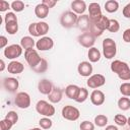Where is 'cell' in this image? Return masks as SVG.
Wrapping results in <instances>:
<instances>
[{"mask_svg":"<svg viewBox=\"0 0 130 130\" xmlns=\"http://www.w3.org/2000/svg\"><path fill=\"white\" fill-rule=\"evenodd\" d=\"M111 70L118 75L121 80H130V67L129 65L121 60H115L111 63Z\"/></svg>","mask_w":130,"mask_h":130,"instance_id":"6da1fadb","label":"cell"},{"mask_svg":"<svg viewBox=\"0 0 130 130\" xmlns=\"http://www.w3.org/2000/svg\"><path fill=\"white\" fill-rule=\"evenodd\" d=\"M109 25V18L105 15H103L100 19L95 21H90V26H89V32L93 37H100L103 35V32L108 29Z\"/></svg>","mask_w":130,"mask_h":130,"instance_id":"7a4b0ae2","label":"cell"},{"mask_svg":"<svg viewBox=\"0 0 130 130\" xmlns=\"http://www.w3.org/2000/svg\"><path fill=\"white\" fill-rule=\"evenodd\" d=\"M50 27L49 24L45 21H40V22H32L28 26V32L32 37H41L45 36L49 31Z\"/></svg>","mask_w":130,"mask_h":130,"instance_id":"3957f363","label":"cell"},{"mask_svg":"<svg viewBox=\"0 0 130 130\" xmlns=\"http://www.w3.org/2000/svg\"><path fill=\"white\" fill-rule=\"evenodd\" d=\"M102 46H103V54L107 59H112L115 57L117 53V46L113 39L106 38L103 41Z\"/></svg>","mask_w":130,"mask_h":130,"instance_id":"277c9868","label":"cell"},{"mask_svg":"<svg viewBox=\"0 0 130 130\" xmlns=\"http://www.w3.org/2000/svg\"><path fill=\"white\" fill-rule=\"evenodd\" d=\"M36 111L45 117H52L55 114V108L52 104L48 103L47 101L41 100L36 105Z\"/></svg>","mask_w":130,"mask_h":130,"instance_id":"5b68a950","label":"cell"},{"mask_svg":"<svg viewBox=\"0 0 130 130\" xmlns=\"http://www.w3.org/2000/svg\"><path fill=\"white\" fill-rule=\"evenodd\" d=\"M77 18H78L77 14L74 13L73 11H65L64 13H62V15L60 17V23L63 27L70 28V27L76 25Z\"/></svg>","mask_w":130,"mask_h":130,"instance_id":"8992f818","label":"cell"},{"mask_svg":"<svg viewBox=\"0 0 130 130\" xmlns=\"http://www.w3.org/2000/svg\"><path fill=\"white\" fill-rule=\"evenodd\" d=\"M24 58H25V61L27 62V64L30 66V68H35L41 61L43 58L40 57L39 53L37 52V50L35 49H28V50H25L24 51Z\"/></svg>","mask_w":130,"mask_h":130,"instance_id":"52a82bcc","label":"cell"},{"mask_svg":"<svg viewBox=\"0 0 130 130\" xmlns=\"http://www.w3.org/2000/svg\"><path fill=\"white\" fill-rule=\"evenodd\" d=\"M3 54H4V56H5L7 59L13 60V59L18 58V57L22 54V48H21L20 45L13 44V45L7 46V47L4 49Z\"/></svg>","mask_w":130,"mask_h":130,"instance_id":"ba28073f","label":"cell"},{"mask_svg":"<svg viewBox=\"0 0 130 130\" xmlns=\"http://www.w3.org/2000/svg\"><path fill=\"white\" fill-rule=\"evenodd\" d=\"M80 116V112L73 106H65L62 109V117L69 121H76Z\"/></svg>","mask_w":130,"mask_h":130,"instance_id":"9c48e42d","label":"cell"},{"mask_svg":"<svg viewBox=\"0 0 130 130\" xmlns=\"http://www.w3.org/2000/svg\"><path fill=\"white\" fill-rule=\"evenodd\" d=\"M14 103L19 109H27L30 106V96L27 92H18L15 96Z\"/></svg>","mask_w":130,"mask_h":130,"instance_id":"30bf717a","label":"cell"},{"mask_svg":"<svg viewBox=\"0 0 130 130\" xmlns=\"http://www.w3.org/2000/svg\"><path fill=\"white\" fill-rule=\"evenodd\" d=\"M77 41L82 47L90 49L93 47V45L95 43V37H93L90 32H83L82 35H80L77 38Z\"/></svg>","mask_w":130,"mask_h":130,"instance_id":"8fae6325","label":"cell"},{"mask_svg":"<svg viewBox=\"0 0 130 130\" xmlns=\"http://www.w3.org/2000/svg\"><path fill=\"white\" fill-rule=\"evenodd\" d=\"M105 82H106V78L104 75L93 74V75L89 76V78L86 81V84L90 88H99V87L103 86L105 84Z\"/></svg>","mask_w":130,"mask_h":130,"instance_id":"7c38bea8","label":"cell"},{"mask_svg":"<svg viewBox=\"0 0 130 130\" xmlns=\"http://www.w3.org/2000/svg\"><path fill=\"white\" fill-rule=\"evenodd\" d=\"M54 46V41L50 37H42L36 42V48L39 51H48L51 50Z\"/></svg>","mask_w":130,"mask_h":130,"instance_id":"4fadbf2b","label":"cell"},{"mask_svg":"<svg viewBox=\"0 0 130 130\" xmlns=\"http://www.w3.org/2000/svg\"><path fill=\"white\" fill-rule=\"evenodd\" d=\"M88 16H89V19L90 21H95L98 19H100L103 14H102V10H101V6L99 3H95V2H92L89 4L88 6Z\"/></svg>","mask_w":130,"mask_h":130,"instance_id":"5bb4252c","label":"cell"},{"mask_svg":"<svg viewBox=\"0 0 130 130\" xmlns=\"http://www.w3.org/2000/svg\"><path fill=\"white\" fill-rule=\"evenodd\" d=\"M89 26H90V19L88 15L82 14L78 16L77 21H76V27L78 29L87 32V30H89Z\"/></svg>","mask_w":130,"mask_h":130,"instance_id":"9a60e30c","label":"cell"},{"mask_svg":"<svg viewBox=\"0 0 130 130\" xmlns=\"http://www.w3.org/2000/svg\"><path fill=\"white\" fill-rule=\"evenodd\" d=\"M77 70H78V73L83 76V77H89L92 73V65L90 64V62H87V61H82L78 64V67H77Z\"/></svg>","mask_w":130,"mask_h":130,"instance_id":"2e32d148","label":"cell"},{"mask_svg":"<svg viewBox=\"0 0 130 130\" xmlns=\"http://www.w3.org/2000/svg\"><path fill=\"white\" fill-rule=\"evenodd\" d=\"M18 85H19V83H18V80L16 78L6 77L3 80V86L9 92H15L16 89L18 88Z\"/></svg>","mask_w":130,"mask_h":130,"instance_id":"e0dca14e","label":"cell"},{"mask_svg":"<svg viewBox=\"0 0 130 130\" xmlns=\"http://www.w3.org/2000/svg\"><path fill=\"white\" fill-rule=\"evenodd\" d=\"M53 88V83L48 79H42L38 83V89L42 94H50Z\"/></svg>","mask_w":130,"mask_h":130,"instance_id":"ac0fdd59","label":"cell"},{"mask_svg":"<svg viewBox=\"0 0 130 130\" xmlns=\"http://www.w3.org/2000/svg\"><path fill=\"white\" fill-rule=\"evenodd\" d=\"M90 101L94 106H101L105 102V94L99 89H94L90 93Z\"/></svg>","mask_w":130,"mask_h":130,"instance_id":"d6986e66","label":"cell"},{"mask_svg":"<svg viewBox=\"0 0 130 130\" xmlns=\"http://www.w3.org/2000/svg\"><path fill=\"white\" fill-rule=\"evenodd\" d=\"M23 69H24V66L22 65V63L18 62V61H15V60L11 61L7 65V70L11 74H19L23 71Z\"/></svg>","mask_w":130,"mask_h":130,"instance_id":"ffe728a7","label":"cell"},{"mask_svg":"<svg viewBox=\"0 0 130 130\" xmlns=\"http://www.w3.org/2000/svg\"><path fill=\"white\" fill-rule=\"evenodd\" d=\"M71 9L76 14H83L86 10V4L82 0H75L71 2Z\"/></svg>","mask_w":130,"mask_h":130,"instance_id":"44dd1931","label":"cell"},{"mask_svg":"<svg viewBox=\"0 0 130 130\" xmlns=\"http://www.w3.org/2000/svg\"><path fill=\"white\" fill-rule=\"evenodd\" d=\"M62 96H63V91L61 88L59 87H54L53 90L51 91L50 94H48V98H49V101L53 104H57L59 103L61 100H62Z\"/></svg>","mask_w":130,"mask_h":130,"instance_id":"7402d4cb","label":"cell"},{"mask_svg":"<svg viewBox=\"0 0 130 130\" xmlns=\"http://www.w3.org/2000/svg\"><path fill=\"white\" fill-rule=\"evenodd\" d=\"M79 89L80 87L75 85V84H69L66 86L65 88V94L67 98L71 99V100H76L77 95H78V92H79Z\"/></svg>","mask_w":130,"mask_h":130,"instance_id":"603a6c76","label":"cell"},{"mask_svg":"<svg viewBox=\"0 0 130 130\" xmlns=\"http://www.w3.org/2000/svg\"><path fill=\"white\" fill-rule=\"evenodd\" d=\"M49 10H50V9H49L45 4L40 3V4H38V5L35 7V14H36L37 17L43 19V18H46V17L48 16Z\"/></svg>","mask_w":130,"mask_h":130,"instance_id":"cb8c5ba5","label":"cell"},{"mask_svg":"<svg viewBox=\"0 0 130 130\" xmlns=\"http://www.w3.org/2000/svg\"><path fill=\"white\" fill-rule=\"evenodd\" d=\"M20 46L25 51V50H28V49H34V47L36 46V43H35V40L31 37L25 36V37L21 38V40H20Z\"/></svg>","mask_w":130,"mask_h":130,"instance_id":"d4e9b609","label":"cell"},{"mask_svg":"<svg viewBox=\"0 0 130 130\" xmlns=\"http://www.w3.org/2000/svg\"><path fill=\"white\" fill-rule=\"evenodd\" d=\"M87 57H88V59H89V62H91V63H96V62L100 61V59H101V52L99 51V49L92 47V48L88 49Z\"/></svg>","mask_w":130,"mask_h":130,"instance_id":"484cf974","label":"cell"},{"mask_svg":"<svg viewBox=\"0 0 130 130\" xmlns=\"http://www.w3.org/2000/svg\"><path fill=\"white\" fill-rule=\"evenodd\" d=\"M119 8V3L115 0H109L105 3V9L109 13H114L118 10Z\"/></svg>","mask_w":130,"mask_h":130,"instance_id":"4316f807","label":"cell"},{"mask_svg":"<svg viewBox=\"0 0 130 130\" xmlns=\"http://www.w3.org/2000/svg\"><path fill=\"white\" fill-rule=\"evenodd\" d=\"M118 108L122 111H128L130 109V99L127 96L120 98L118 100Z\"/></svg>","mask_w":130,"mask_h":130,"instance_id":"83f0119b","label":"cell"},{"mask_svg":"<svg viewBox=\"0 0 130 130\" xmlns=\"http://www.w3.org/2000/svg\"><path fill=\"white\" fill-rule=\"evenodd\" d=\"M107 123H108V117L106 115L100 114L94 117V124L98 127H105L107 125Z\"/></svg>","mask_w":130,"mask_h":130,"instance_id":"f1b7e54d","label":"cell"},{"mask_svg":"<svg viewBox=\"0 0 130 130\" xmlns=\"http://www.w3.org/2000/svg\"><path fill=\"white\" fill-rule=\"evenodd\" d=\"M5 30H6L9 35H14V34H16L17 30H18V24H17V21H13V22L5 23Z\"/></svg>","mask_w":130,"mask_h":130,"instance_id":"f546056e","label":"cell"},{"mask_svg":"<svg viewBox=\"0 0 130 130\" xmlns=\"http://www.w3.org/2000/svg\"><path fill=\"white\" fill-rule=\"evenodd\" d=\"M47 69H48V62L45 59H42V61L35 68H32V70L37 73H43V72L47 71Z\"/></svg>","mask_w":130,"mask_h":130,"instance_id":"4dcf8cb0","label":"cell"},{"mask_svg":"<svg viewBox=\"0 0 130 130\" xmlns=\"http://www.w3.org/2000/svg\"><path fill=\"white\" fill-rule=\"evenodd\" d=\"M88 98V90L84 87H80L79 89V92H78V95L76 98V102L77 103H83L84 101H86V99Z\"/></svg>","mask_w":130,"mask_h":130,"instance_id":"1f68e13d","label":"cell"},{"mask_svg":"<svg viewBox=\"0 0 130 130\" xmlns=\"http://www.w3.org/2000/svg\"><path fill=\"white\" fill-rule=\"evenodd\" d=\"M39 125L41 126L42 129H50L53 125V122L51 119H49V117H44V118L40 119Z\"/></svg>","mask_w":130,"mask_h":130,"instance_id":"d6a6232c","label":"cell"},{"mask_svg":"<svg viewBox=\"0 0 130 130\" xmlns=\"http://www.w3.org/2000/svg\"><path fill=\"white\" fill-rule=\"evenodd\" d=\"M120 29V24L119 21L116 19H109V25H108V30L111 32H117Z\"/></svg>","mask_w":130,"mask_h":130,"instance_id":"836d02e7","label":"cell"},{"mask_svg":"<svg viewBox=\"0 0 130 130\" xmlns=\"http://www.w3.org/2000/svg\"><path fill=\"white\" fill-rule=\"evenodd\" d=\"M11 8L13 9V11L15 12H21L23 9H24V3L20 0H16V1H13L11 3Z\"/></svg>","mask_w":130,"mask_h":130,"instance_id":"e575fe53","label":"cell"},{"mask_svg":"<svg viewBox=\"0 0 130 130\" xmlns=\"http://www.w3.org/2000/svg\"><path fill=\"white\" fill-rule=\"evenodd\" d=\"M120 92L124 96H130V82H124L120 85Z\"/></svg>","mask_w":130,"mask_h":130,"instance_id":"d590c367","label":"cell"},{"mask_svg":"<svg viewBox=\"0 0 130 130\" xmlns=\"http://www.w3.org/2000/svg\"><path fill=\"white\" fill-rule=\"evenodd\" d=\"M12 126H13V123L6 118L0 121V130H10Z\"/></svg>","mask_w":130,"mask_h":130,"instance_id":"8d00e7d4","label":"cell"},{"mask_svg":"<svg viewBox=\"0 0 130 130\" xmlns=\"http://www.w3.org/2000/svg\"><path fill=\"white\" fill-rule=\"evenodd\" d=\"M114 120H115V123L119 126H124V125L127 124V118L122 114H117L115 116Z\"/></svg>","mask_w":130,"mask_h":130,"instance_id":"74e56055","label":"cell"},{"mask_svg":"<svg viewBox=\"0 0 130 130\" xmlns=\"http://www.w3.org/2000/svg\"><path fill=\"white\" fill-rule=\"evenodd\" d=\"M5 118L8 119L9 121H11V122L13 123V125H15V124L17 123V120H18V115H17L16 112H14V111H9V112L6 114Z\"/></svg>","mask_w":130,"mask_h":130,"instance_id":"f35d334b","label":"cell"},{"mask_svg":"<svg viewBox=\"0 0 130 130\" xmlns=\"http://www.w3.org/2000/svg\"><path fill=\"white\" fill-rule=\"evenodd\" d=\"M80 130H94V125L90 121H82L80 123Z\"/></svg>","mask_w":130,"mask_h":130,"instance_id":"ab89813d","label":"cell"},{"mask_svg":"<svg viewBox=\"0 0 130 130\" xmlns=\"http://www.w3.org/2000/svg\"><path fill=\"white\" fill-rule=\"evenodd\" d=\"M13 21H17V17L13 12H8L5 14L4 16V22L8 23V22H13Z\"/></svg>","mask_w":130,"mask_h":130,"instance_id":"60d3db41","label":"cell"},{"mask_svg":"<svg viewBox=\"0 0 130 130\" xmlns=\"http://www.w3.org/2000/svg\"><path fill=\"white\" fill-rule=\"evenodd\" d=\"M10 6H11V5H10L7 1H5V0H1V1H0V11H1V12H4V11H6L7 9H9Z\"/></svg>","mask_w":130,"mask_h":130,"instance_id":"b9f144b4","label":"cell"},{"mask_svg":"<svg viewBox=\"0 0 130 130\" xmlns=\"http://www.w3.org/2000/svg\"><path fill=\"white\" fill-rule=\"evenodd\" d=\"M42 3L45 4V5L50 9V8H53V7L57 4V1H56V0H43Z\"/></svg>","mask_w":130,"mask_h":130,"instance_id":"7bdbcfd3","label":"cell"},{"mask_svg":"<svg viewBox=\"0 0 130 130\" xmlns=\"http://www.w3.org/2000/svg\"><path fill=\"white\" fill-rule=\"evenodd\" d=\"M122 13H123V15H124L126 18H130V3H128V4L123 8Z\"/></svg>","mask_w":130,"mask_h":130,"instance_id":"ee69618b","label":"cell"},{"mask_svg":"<svg viewBox=\"0 0 130 130\" xmlns=\"http://www.w3.org/2000/svg\"><path fill=\"white\" fill-rule=\"evenodd\" d=\"M123 41L126 43H130V28H127L123 32Z\"/></svg>","mask_w":130,"mask_h":130,"instance_id":"f6af8a7d","label":"cell"},{"mask_svg":"<svg viewBox=\"0 0 130 130\" xmlns=\"http://www.w3.org/2000/svg\"><path fill=\"white\" fill-rule=\"evenodd\" d=\"M7 43H8L7 38L4 37V36H1V37H0V48H2V49L5 48L6 45H7Z\"/></svg>","mask_w":130,"mask_h":130,"instance_id":"bcb514c9","label":"cell"},{"mask_svg":"<svg viewBox=\"0 0 130 130\" xmlns=\"http://www.w3.org/2000/svg\"><path fill=\"white\" fill-rule=\"evenodd\" d=\"M105 130H118V128L116 126H114V125H109V126L106 127Z\"/></svg>","mask_w":130,"mask_h":130,"instance_id":"7dc6e473","label":"cell"},{"mask_svg":"<svg viewBox=\"0 0 130 130\" xmlns=\"http://www.w3.org/2000/svg\"><path fill=\"white\" fill-rule=\"evenodd\" d=\"M0 63H1V68H0V70H1V71H3V70L5 69V63H4V61H3V60H1V61H0Z\"/></svg>","mask_w":130,"mask_h":130,"instance_id":"c3c4849f","label":"cell"},{"mask_svg":"<svg viewBox=\"0 0 130 130\" xmlns=\"http://www.w3.org/2000/svg\"><path fill=\"white\" fill-rule=\"evenodd\" d=\"M127 124H128V126L130 127V117H129V118L127 119Z\"/></svg>","mask_w":130,"mask_h":130,"instance_id":"681fc988","label":"cell"},{"mask_svg":"<svg viewBox=\"0 0 130 130\" xmlns=\"http://www.w3.org/2000/svg\"><path fill=\"white\" fill-rule=\"evenodd\" d=\"M29 130H41V128H32V129H29Z\"/></svg>","mask_w":130,"mask_h":130,"instance_id":"f907efd6","label":"cell"}]
</instances>
